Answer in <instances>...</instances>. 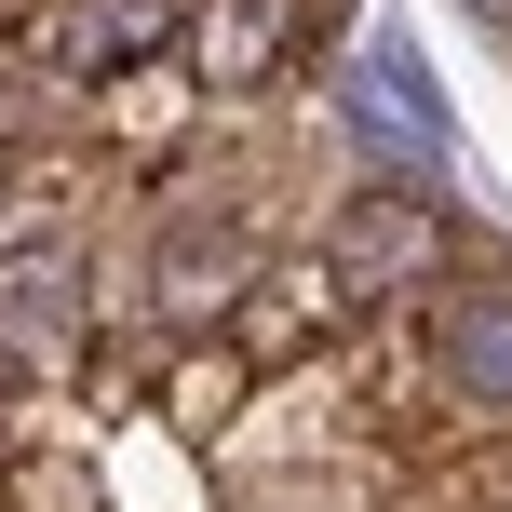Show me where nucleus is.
<instances>
[{
    "label": "nucleus",
    "instance_id": "1",
    "mask_svg": "<svg viewBox=\"0 0 512 512\" xmlns=\"http://www.w3.org/2000/svg\"><path fill=\"white\" fill-rule=\"evenodd\" d=\"M337 270V297L351 310H391V297H432V283H459V216L432 203V176H378L337 203V230L310 243Z\"/></svg>",
    "mask_w": 512,
    "mask_h": 512
},
{
    "label": "nucleus",
    "instance_id": "2",
    "mask_svg": "<svg viewBox=\"0 0 512 512\" xmlns=\"http://www.w3.org/2000/svg\"><path fill=\"white\" fill-rule=\"evenodd\" d=\"M418 351H432V391L459 418H512V283L459 270L418 297Z\"/></svg>",
    "mask_w": 512,
    "mask_h": 512
},
{
    "label": "nucleus",
    "instance_id": "3",
    "mask_svg": "<svg viewBox=\"0 0 512 512\" xmlns=\"http://www.w3.org/2000/svg\"><path fill=\"white\" fill-rule=\"evenodd\" d=\"M310 27H324V0H189V95H270L283 68L310 54Z\"/></svg>",
    "mask_w": 512,
    "mask_h": 512
},
{
    "label": "nucleus",
    "instance_id": "4",
    "mask_svg": "<svg viewBox=\"0 0 512 512\" xmlns=\"http://www.w3.org/2000/svg\"><path fill=\"white\" fill-rule=\"evenodd\" d=\"M364 310L337 297V270L324 256H256V283H243V310H230V351H243V378L256 364H283V351H337Z\"/></svg>",
    "mask_w": 512,
    "mask_h": 512
},
{
    "label": "nucleus",
    "instance_id": "5",
    "mask_svg": "<svg viewBox=\"0 0 512 512\" xmlns=\"http://www.w3.org/2000/svg\"><path fill=\"white\" fill-rule=\"evenodd\" d=\"M351 95H364V122H378V135H405V149H418V176H445L459 122H445V95L418 81V54H405V41H378V54H364V68H351Z\"/></svg>",
    "mask_w": 512,
    "mask_h": 512
},
{
    "label": "nucleus",
    "instance_id": "6",
    "mask_svg": "<svg viewBox=\"0 0 512 512\" xmlns=\"http://www.w3.org/2000/svg\"><path fill=\"white\" fill-rule=\"evenodd\" d=\"M472 14H486V27H499V41H512V0H472Z\"/></svg>",
    "mask_w": 512,
    "mask_h": 512
},
{
    "label": "nucleus",
    "instance_id": "7",
    "mask_svg": "<svg viewBox=\"0 0 512 512\" xmlns=\"http://www.w3.org/2000/svg\"><path fill=\"white\" fill-rule=\"evenodd\" d=\"M0 176H14V162H0Z\"/></svg>",
    "mask_w": 512,
    "mask_h": 512
}]
</instances>
